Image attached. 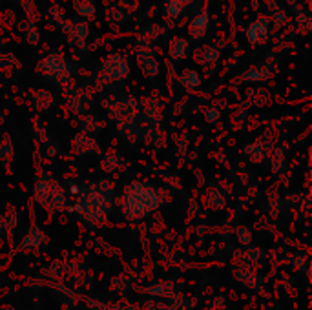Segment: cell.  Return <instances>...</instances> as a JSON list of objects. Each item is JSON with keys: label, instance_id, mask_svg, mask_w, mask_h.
<instances>
[{"label": "cell", "instance_id": "1", "mask_svg": "<svg viewBox=\"0 0 312 310\" xmlns=\"http://www.w3.org/2000/svg\"><path fill=\"white\" fill-rule=\"evenodd\" d=\"M265 26H259V24H254L252 28H250L249 35H250V40H256V42H259V40H263V35H265Z\"/></svg>", "mask_w": 312, "mask_h": 310}]
</instances>
